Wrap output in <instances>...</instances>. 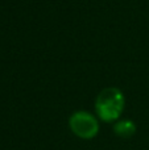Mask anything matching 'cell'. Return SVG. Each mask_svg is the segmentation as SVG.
Here are the masks:
<instances>
[{"instance_id": "1", "label": "cell", "mask_w": 149, "mask_h": 150, "mask_svg": "<svg viewBox=\"0 0 149 150\" xmlns=\"http://www.w3.org/2000/svg\"><path fill=\"white\" fill-rule=\"evenodd\" d=\"M124 96L120 90L115 87L104 88L98 95L95 101V109L96 115L103 121H115L120 117L121 112L124 109Z\"/></svg>"}, {"instance_id": "2", "label": "cell", "mask_w": 149, "mask_h": 150, "mask_svg": "<svg viewBox=\"0 0 149 150\" xmlns=\"http://www.w3.org/2000/svg\"><path fill=\"white\" fill-rule=\"evenodd\" d=\"M70 129L77 137L83 138V140H91L98 134L99 124L96 119L91 113L84 111H79L71 115L69 120Z\"/></svg>"}, {"instance_id": "3", "label": "cell", "mask_w": 149, "mask_h": 150, "mask_svg": "<svg viewBox=\"0 0 149 150\" xmlns=\"http://www.w3.org/2000/svg\"><path fill=\"white\" fill-rule=\"evenodd\" d=\"M114 132L120 138H129L136 133V125L131 120H121L115 124Z\"/></svg>"}]
</instances>
